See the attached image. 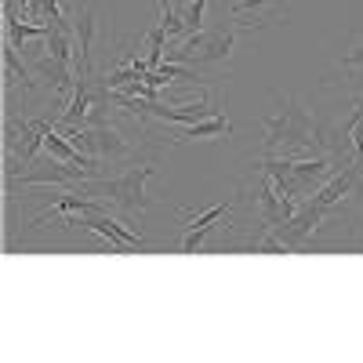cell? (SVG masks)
I'll use <instances>...</instances> for the list:
<instances>
[{
	"label": "cell",
	"mask_w": 363,
	"mask_h": 363,
	"mask_svg": "<svg viewBox=\"0 0 363 363\" xmlns=\"http://www.w3.org/2000/svg\"><path fill=\"white\" fill-rule=\"evenodd\" d=\"M262 153H284V157H323V142L320 128L309 113L306 102H298L294 95H272V113L265 120V138H262Z\"/></svg>",
	"instance_id": "obj_1"
},
{
	"label": "cell",
	"mask_w": 363,
	"mask_h": 363,
	"mask_svg": "<svg viewBox=\"0 0 363 363\" xmlns=\"http://www.w3.org/2000/svg\"><path fill=\"white\" fill-rule=\"evenodd\" d=\"M153 178V164H138L120 178H106V182H84V193H102L113 207H120L124 215H138V211L153 207V200L145 196V182Z\"/></svg>",
	"instance_id": "obj_2"
},
{
	"label": "cell",
	"mask_w": 363,
	"mask_h": 363,
	"mask_svg": "<svg viewBox=\"0 0 363 363\" xmlns=\"http://www.w3.org/2000/svg\"><path fill=\"white\" fill-rule=\"evenodd\" d=\"M66 138L80 149V153L95 157V160H120L131 153L128 138H120V131L113 124H102V128H69Z\"/></svg>",
	"instance_id": "obj_3"
},
{
	"label": "cell",
	"mask_w": 363,
	"mask_h": 363,
	"mask_svg": "<svg viewBox=\"0 0 363 363\" xmlns=\"http://www.w3.org/2000/svg\"><path fill=\"white\" fill-rule=\"evenodd\" d=\"M233 48H236V26H211L203 29V44L200 51H193L186 58V66L200 69V73H211V69H225L229 58H233Z\"/></svg>",
	"instance_id": "obj_4"
},
{
	"label": "cell",
	"mask_w": 363,
	"mask_h": 363,
	"mask_svg": "<svg viewBox=\"0 0 363 363\" xmlns=\"http://www.w3.org/2000/svg\"><path fill=\"white\" fill-rule=\"evenodd\" d=\"M80 186V182H91V171H84V167H73V164H66V160H55L51 153H48V160H33L29 164V171H22V174H15L11 182H8V189L15 186Z\"/></svg>",
	"instance_id": "obj_5"
},
{
	"label": "cell",
	"mask_w": 363,
	"mask_h": 363,
	"mask_svg": "<svg viewBox=\"0 0 363 363\" xmlns=\"http://www.w3.org/2000/svg\"><path fill=\"white\" fill-rule=\"evenodd\" d=\"M40 149H44V131L37 128V120H26V116L18 120L15 113H8V120H4V153L29 167L40 157Z\"/></svg>",
	"instance_id": "obj_6"
},
{
	"label": "cell",
	"mask_w": 363,
	"mask_h": 363,
	"mask_svg": "<svg viewBox=\"0 0 363 363\" xmlns=\"http://www.w3.org/2000/svg\"><path fill=\"white\" fill-rule=\"evenodd\" d=\"M77 225H84V229H91V233H99L106 244H109V251L113 255H128L131 247H142L145 240L142 236H135L131 229H124L120 222H113L106 211H99V215H87V218H80Z\"/></svg>",
	"instance_id": "obj_7"
},
{
	"label": "cell",
	"mask_w": 363,
	"mask_h": 363,
	"mask_svg": "<svg viewBox=\"0 0 363 363\" xmlns=\"http://www.w3.org/2000/svg\"><path fill=\"white\" fill-rule=\"evenodd\" d=\"M33 73H37L40 80L51 84L55 95H69V91L77 87V69L66 66V62H58V58H51V55H40V58H37V62H33Z\"/></svg>",
	"instance_id": "obj_8"
},
{
	"label": "cell",
	"mask_w": 363,
	"mask_h": 363,
	"mask_svg": "<svg viewBox=\"0 0 363 363\" xmlns=\"http://www.w3.org/2000/svg\"><path fill=\"white\" fill-rule=\"evenodd\" d=\"M73 29H77V69H91V44H95V8H77L73 15Z\"/></svg>",
	"instance_id": "obj_9"
},
{
	"label": "cell",
	"mask_w": 363,
	"mask_h": 363,
	"mask_svg": "<svg viewBox=\"0 0 363 363\" xmlns=\"http://www.w3.org/2000/svg\"><path fill=\"white\" fill-rule=\"evenodd\" d=\"M225 135H233V124H229V116H225V113H215V116L200 120V124H178V135H174V142H196V138H225Z\"/></svg>",
	"instance_id": "obj_10"
},
{
	"label": "cell",
	"mask_w": 363,
	"mask_h": 363,
	"mask_svg": "<svg viewBox=\"0 0 363 363\" xmlns=\"http://www.w3.org/2000/svg\"><path fill=\"white\" fill-rule=\"evenodd\" d=\"M18 80H22L26 91L33 87V66H26L22 58H18V48H15L11 40H4V84H8V91H11V84H18Z\"/></svg>",
	"instance_id": "obj_11"
},
{
	"label": "cell",
	"mask_w": 363,
	"mask_h": 363,
	"mask_svg": "<svg viewBox=\"0 0 363 363\" xmlns=\"http://www.w3.org/2000/svg\"><path fill=\"white\" fill-rule=\"evenodd\" d=\"M342 73L349 77V84H352V91H359L363 87V33L359 37H352V44L342 51Z\"/></svg>",
	"instance_id": "obj_12"
},
{
	"label": "cell",
	"mask_w": 363,
	"mask_h": 363,
	"mask_svg": "<svg viewBox=\"0 0 363 363\" xmlns=\"http://www.w3.org/2000/svg\"><path fill=\"white\" fill-rule=\"evenodd\" d=\"M160 22L167 29V37H186L189 26H186V8H182V0H164L160 4Z\"/></svg>",
	"instance_id": "obj_13"
},
{
	"label": "cell",
	"mask_w": 363,
	"mask_h": 363,
	"mask_svg": "<svg viewBox=\"0 0 363 363\" xmlns=\"http://www.w3.org/2000/svg\"><path fill=\"white\" fill-rule=\"evenodd\" d=\"M233 207H236V203H215V207H207L203 215H193V211H182V218H189V222H193V229H203V225H215L218 218H225Z\"/></svg>",
	"instance_id": "obj_14"
},
{
	"label": "cell",
	"mask_w": 363,
	"mask_h": 363,
	"mask_svg": "<svg viewBox=\"0 0 363 363\" xmlns=\"http://www.w3.org/2000/svg\"><path fill=\"white\" fill-rule=\"evenodd\" d=\"M211 233H215V225L189 229V233H186V240H182V255H196V251H200V244H203V240H207Z\"/></svg>",
	"instance_id": "obj_15"
},
{
	"label": "cell",
	"mask_w": 363,
	"mask_h": 363,
	"mask_svg": "<svg viewBox=\"0 0 363 363\" xmlns=\"http://www.w3.org/2000/svg\"><path fill=\"white\" fill-rule=\"evenodd\" d=\"M211 0H193V4L186 8V26H189V33H200L203 29V11H207Z\"/></svg>",
	"instance_id": "obj_16"
},
{
	"label": "cell",
	"mask_w": 363,
	"mask_h": 363,
	"mask_svg": "<svg viewBox=\"0 0 363 363\" xmlns=\"http://www.w3.org/2000/svg\"><path fill=\"white\" fill-rule=\"evenodd\" d=\"M269 4V0H240V4L233 8V15H247V11H262Z\"/></svg>",
	"instance_id": "obj_17"
},
{
	"label": "cell",
	"mask_w": 363,
	"mask_h": 363,
	"mask_svg": "<svg viewBox=\"0 0 363 363\" xmlns=\"http://www.w3.org/2000/svg\"><path fill=\"white\" fill-rule=\"evenodd\" d=\"M359 251H363V240H359Z\"/></svg>",
	"instance_id": "obj_18"
}]
</instances>
